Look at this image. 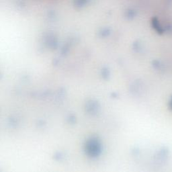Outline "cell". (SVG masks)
<instances>
[{
    "label": "cell",
    "mask_w": 172,
    "mask_h": 172,
    "mask_svg": "<svg viewBox=\"0 0 172 172\" xmlns=\"http://www.w3.org/2000/svg\"><path fill=\"white\" fill-rule=\"evenodd\" d=\"M169 104V107H170V108H171V109L172 110V97H171V99H170Z\"/></svg>",
    "instance_id": "cell-1"
}]
</instances>
